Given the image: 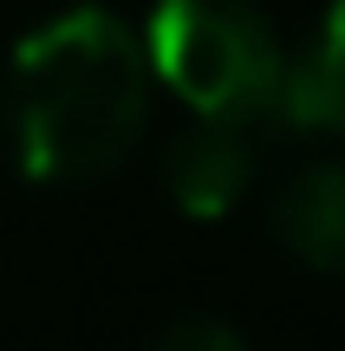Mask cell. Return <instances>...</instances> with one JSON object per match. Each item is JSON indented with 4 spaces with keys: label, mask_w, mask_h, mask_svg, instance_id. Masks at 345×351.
<instances>
[{
    "label": "cell",
    "mask_w": 345,
    "mask_h": 351,
    "mask_svg": "<svg viewBox=\"0 0 345 351\" xmlns=\"http://www.w3.org/2000/svg\"><path fill=\"white\" fill-rule=\"evenodd\" d=\"M281 124H294V130H339L345 137V0H333L320 39L287 65Z\"/></svg>",
    "instance_id": "cell-5"
},
{
    "label": "cell",
    "mask_w": 345,
    "mask_h": 351,
    "mask_svg": "<svg viewBox=\"0 0 345 351\" xmlns=\"http://www.w3.org/2000/svg\"><path fill=\"white\" fill-rule=\"evenodd\" d=\"M274 234L287 254L320 274H345V163H320L281 189L274 202Z\"/></svg>",
    "instance_id": "cell-4"
},
{
    "label": "cell",
    "mask_w": 345,
    "mask_h": 351,
    "mask_svg": "<svg viewBox=\"0 0 345 351\" xmlns=\"http://www.w3.org/2000/svg\"><path fill=\"white\" fill-rule=\"evenodd\" d=\"M156 345L182 351V345H202V351H241V332L222 326V319H169L163 332H156Z\"/></svg>",
    "instance_id": "cell-6"
},
{
    "label": "cell",
    "mask_w": 345,
    "mask_h": 351,
    "mask_svg": "<svg viewBox=\"0 0 345 351\" xmlns=\"http://www.w3.org/2000/svg\"><path fill=\"white\" fill-rule=\"evenodd\" d=\"M143 59L195 117L241 130L281 124L287 52L254 0H163L143 33Z\"/></svg>",
    "instance_id": "cell-2"
},
{
    "label": "cell",
    "mask_w": 345,
    "mask_h": 351,
    "mask_svg": "<svg viewBox=\"0 0 345 351\" xmlns=\"http://www.w3.org/2000/svg\"><path fill=\"white\" fill-rule=\"evenodd\" d=\"M13 143L39 182H98L130 156L150 117L143 39L104 7H72L33 26L7 72Z\"/></svg>",
    "instance_id": "cell-1"
},
{
    "label": "cell",
    "mask_w": 345,
    "mask_h": 351,
    "mask_svg": "<svg viewBox=\"0 0 345 351\" xmlns=\"http://www.w3.org/2000/svg\"><path fill=\"white\" fill-rule=\"evenodd\" d=\"M254 130L241 124H222V117H202L189 124L176 143L163 150V189L182 215L195 221H215L241 202V189L254 182Z\"/></svg>",
    "instance_id": "cell-3"
}]
</instances>
